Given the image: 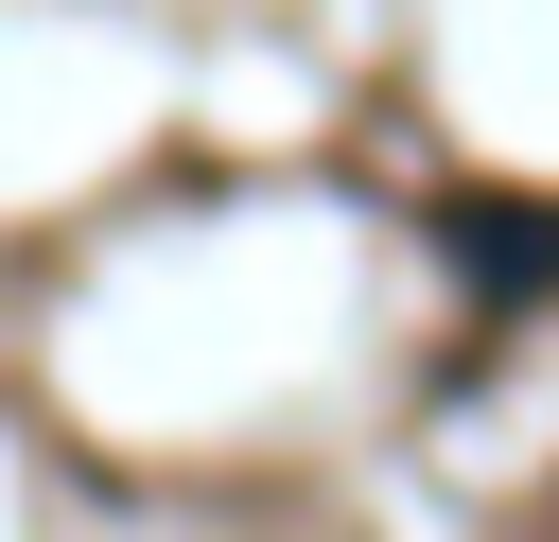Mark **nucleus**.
Wrapping results in <instances>:
<instances>
[{"label":"nucleus","instance_id":"f257e3e1","mask_svg":"<svg viewBox=\"0 0 559 542\" xmlns=\"http://www.w3.org/2000/svg\"><path fill=\"white\" fill-rule=\"evenodd\" d=\"M454 262H472L489 297H542V280H559V210H454Z\"/></svg>","mask_w":559,"mask_h":542}]
</instances>
